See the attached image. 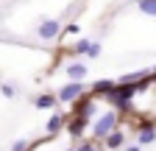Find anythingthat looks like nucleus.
<instances>
[{
  "mask_svg": "<svg viewBox=\"0 0 156 151\" xmlns=\"http://www.w3.org/2000/svg\"><path fill=\"white\" fill-rule=\"evenodd\" d=\"M117 126V115L114 112H106V115L101 118V120H95V126H92V134L98 137V140H106L109 137V131Z\"/></svg>",
  "mask_w": 156,
  "mask_h": 151,
  "instance_id": "f257e3e1",
  "label": "nucleus"
},
{
  "mask_svg": "<svg viewBox=\"0 0 156 151\" xmlns=\"http://www.w3.org/2000/svg\"><path fill=\"white\" fill-rule=\"evenodd\" d=\"M84 95V84L81 81H70V84H64L62 90L56 92V98L62 101V104H70V101H75V98H81Z\"/></svg>",
  "mask_w": 156,
  "mask_h": 151,
  "instance_id": "f03ea898",
  "label": "nucleus"
},
{
  "mask_svg": "<svg viewBox=\"0 0 156 151\" xmlns=\"http://www.w3.org/2000/svg\"><path fill=\"white\" fill-rule=\"evenodd\" d=\"M58 31H62V23H56V20H45L42 25H39V36H42V39H56L58 36Z\"/></svg>",
  "mask_w": 156,
  "mask_h": 151,
  "instance_id": "7ed1b4c3",
  "label": "nucleus"
},
{
  "mask_svg": "<svg viewBox=\"0 0 156 151\" xmlns=\"http://www.w3.org/2000/svg\"><path fill=\"white\" fill-rule=\"evenodd\" d=\"M89 76V67L84 64V62H73V64H67V79H73V81H84Z\"/></svg>",
  "mask_w": 156,
  "mask_h": 151,
  "instance_id": "20e7f679",
  "label": "nucleus"
},
{
  "mask_svg": "<svg viewBox=\"0 0 156 151\" xmlns=\"http://www.w3.org/2000/svg\"><path fill=\"white\" fill-rule=\"evenodd\" d=\"M95 115V101H81V104H78V109H75V118H84V120H89Z\"/></svg>",
  "mask_w": 156,
  "mask_h": 151,
  "instance_id": "39448f33",
  "label": "nucleus"
},
{
  "mask_svg": "<svg viewBox=\"0 0 156 151\" xmlns=\"http://www.w3.org/2000/svg\"><path fill=\"white\" fill-rule=\"evenodd\" d=\"M123 143H126V134H123V131H112V134L106 137V145H109V151L123 148Z\"/></svg>",
  "mask_w": 156,
  "mask_h": 151,
  "instance_id": "423d86ee",
  "label": "nucleus"
},
{
  "mask_svg": "<svg viewBox=\"0 0 156 151\" xmlns=\"http://www.w3.org/2000/svg\"><path fill=\"white\" fill-rule=\"evenodd\" d=\"M114 87H117V81H109V79H101V81H95V84H92V90L98 92V95H109Z\"/></svg>",
  "mask_w": 156,
  "mask_h": 151,
  "instance_id": "0eeeda50",
  "label": "nucleus"
},
{
  "mask_svg": "<svg viewBox=\"0 0 156 151\" xmlns=\"http://www.w3.org/2000/svg\"><path fill=\"white\" fill-rule=\"evenodd\" d=\"M56 101H58V98H56V95H50V92H45V95H36V98H34V104H36L39 109H50Z\"/></svg>",
  "mask_w": 156,
  "mask_h": 151,
  "instance_id": "6e6552de",
  "label": "nucleus"
},
{
  "mask_svg": "<svg viewBox=\"0 0 156 151\" xmlns=\"http://www.w3.org/2000/svg\"><path fill=\"white\" fill-rule=\"evenodd\" d=\"M136 6H140V11H142V14L156 17V0H136Z\"/></svg>",
  "mask_w": 156,
  "mask_h": 151,
  "instance_id": "1a4fd4ad",
  "label": "nucleus"
},
{
  "mask_svg": "<svg viewBox=\"0 0 156 151\" xmlns=\"http://www.w3.org/2000/svg\"><path fill=\"white\" fill-rule=\"evenodd\" d=\"M153 140H156V129L153 126H142V131H140V145L153 143Z\"/></svg>",
  "mask_w": 156,
  "mask_h": 151,
  "instance_id": "9d476101",
  "label": "nucleus"
},
{
  "mask_svg": "<svg viewBox=\"0 0 156 151\" xmlns=\"http://www.w3.org/2000/svg\"><path fill=\"white\" fill-rule=\"evenodd\" d=\"M87 129V120L84 118H75V120H70V134L73 137H81V131Z\"/></svg>",
  "mask_w": 156,
  "mask_h": 151,
  "instance_id": "9b49d317",
  "label": "nucleus"
},
{
  "mask_svg": "<svg viewBox=\"0 0 156 151\" xmlns=\"http://www.w3.org/2000/svg\"><path fill=\"white\" fill-rule=\"evenodd\" d=\"M62 123H64V118H62V115H53V118L48 120V134H56V131L62 129Z\"/></svg>",
  "mask_w": 156,
  "mask_h": 151,
  "instance_id": "f8f14e48",
  "label": "nucleus"
},
{
  "mask_svg": "<svg viewBox=\"0 0 156 151\" xmlns=\"http://www.w3.org/2000/svg\"><path fill=\"white\" fill-rule=\"evenodd\" d=\"M0 90H3V95H6V98H14V95H17V87H14V84H9V81L0 84Z\"/></svg>",
  "mask_w": 156,
  "mask_h": 151,
  "instance_id": "ddd939ff",
  "label": "nucleus"
},
{
  "mask_svg": "<svg viewBox=\"0 0 156 151\" xmlns=\"http://www.w3.org/2000/svg\"><path fill=\"white\" fill-rule=\"evenodd\" d=\"M89 45H92L89 39H81V42H78V45L73 48V53H89Z\"/></svg>",
  "mask_w": 156,
  "mask_h": 151,
  "instance_id": "4468645a",
  "label": "nucleus"
},
{
  "mask_svg": "<svg viewBox=\"0 0 156 151\" xmlns=\"http://www.w3.org/2000/svg\"><path fill=\"white\" fill-rule=\"evenodd\" d=\"M87 56H89V59H95V56H101V45H98V42H92V45H89V53H87Z\"/></svg>",
  "mask_w": 156,
  "mask_h": 151,
  "instance_id": "2eb2a0df",
  "label": "nucleus"
},
{
  "mask_svg": "<svg viewBox=\"0 0 156 151\" xmlns=\"http://www.w3.org/2000/svg\"><path fill=\"white\" fill-rule=\"evenodd\" d=\"M11 151H28V143H25V140H17Z\"/></svg>",
  "mask_w": 156,
  "mask_h": 151,
  "instance_id": "dca6fc26",
  "label": "nucleus"
},
{
  "mask_svg": "<svg viewBox=\"0 0 156 151\" xmlns=\"http://www.w3.org/2000/svg\"><path fill=\"white\" fill-rule=\"evenodd\" d=\"M75 151H98V148H95V145H89V143H84V145H78Z\"/></svg>",
  "mask_w": 156,
  "mask_h": 151,
  "instance_id": "f3484780",
  "label": "nucleus"
},
{
  "mask_svg": "<svg viewBox=\"0 0 156 151\" xmlns=\"http://www.w3.org/2000/svg\"><path fill=\"white\" fill-rule=\"evenodd\" d=\"M126 151H140V145H128V148H126Z\"/></svg>",
  "mask_w": 156,
  "mask_h": 151,
  "instance_id": "a211bd4d",
  "label": "nucleus"
},
{
  "mask_svg": "<svg viewBox=\"0 0 156 151\" xmlns=\"http://www.w3.org/2000/svg\"><path fill=\"white\" fill-rule=\"evenodd\" d=\"M153 79H156V70H153Z\"/></svg>",
  "mask_w": 156,
  "mask_h": 151,
  "instance_id": "6ab92c4d",
  "label": "nucleus"
},
{
  "mask_svg": "<svg viewBox=\"0 0 156 151\" xmlns=\"http://www.w3.org/2000/svg\"><path fill=\"white\" fill-rule=\"evenodd\" d=\"M70 151H73V148H70Z\"/></svg>",
  "mask_w": 156,
  "mask_h": 151,
  "instance_id": "aec40b11",
  "label": "nucleus"
}]
</instances>
